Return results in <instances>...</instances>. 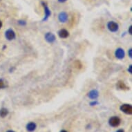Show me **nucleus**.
<instances>
[{"mask_svg":"<svg viewBox=\"0 0 132 132\" xmlns=\"http://www.w3.org/2000/svg\"><path fill=\"white\" fill-rule=\"evenodd\" d=\"M6 87V85L5 84L4 81L2 79H0V89H4Z\"/></svg>","mask_w":132,"mask_h":132,"instance_id":"nucleus-14","label":"nucleus"},{"mask_svg":"<svg viewBox=\"0 0 132 132\" xmlns=\"http://www.w3.org/2000/svg\"><path fill=\"white\" fill-rule=\"evenodd\" d=\"M60 132H68L67 131H66V130H62Z\"/></svg>","mask_w":132,"mask_h":132,"instance_id":"nucleus-23","label":"nucleus"},{"mask_svg":"<svg viewBox=\"0 0 132 132\" xmlns=\"http://www.w3.org/2000/svg\"><path fill=\"white\" fill-rule=\"evenodd\" d=\"M36 127H37V125H36V124H35V122H30L27 124L26 126V130L29 132L34 131L36 129Z\"/></svg>","mask_w":132,"mask_h":132,"instance_id":"nucleus-11","label":"nucleus"},{"mask_svg":"<svg viewBox=\"0 0 132 132\" xmlns=\"http://www.w3.org/2000/svg\"><path fill=\"white\" fill-rule=\"evenodd\" d=\"M42 6H44V13H45V16H44V18L43 19L42 21H46V20H48V18H49V16L51 15V12L50 9H48L47 4L44 2H42Z\"/></svg>","mask_w":132,"mask_h":132,"instance_id":"nucleus-5","label":"nucleus"},{"mask_svg":"<svg viewBox=\"0 0 132 132\" xmlns=\"http://www.w3.org/2000/svg\"><path fill=\"white\" fill-rule=\"evenodd\" d=\"M118 87H119L120 89H127V87L125 85V83L122 81H120L118 83Z\"/></svg>","mask_w":132,"mask_h":132,"instance_id":"nucleus-13","label":"nucleus"},{"mask_svg":"<svg viewBox=\"0 0 132 132\" xmlns=\"http://www.w3.org/2000/svg\"><path fill=\"white\" fill-rule=\"evenodd\" d=\"M66 1H67V0H58L59 2H60V3H64Z\"/></svg>","mask_w":132,"mask_h":132,"instance_id":"nucleus-19","label":"nucleus"},{"mask_svg":"<svg viewBox=\"0 0 132 132\" xmlns=\"http://www.w3.org/2000/svg\"><path fill=\"white\" fill-rule=\"evenodd\" d=\"M131 30H132V26H130V27H129V32L130 35H131V34H132Z\"/></svg>","mask_w":132,"mask_h":132,"instance_id":"nucleus-18","label":"nucleus"},{"mask_svg":"<svg viewBox=\"0 0 132 132\" xmlns=\"http://www.w3.org/2000/svg\"><path fill=\"white\" fill-rule=\"evenodd\" d=\"M2 22L0 21V29L2 28Z\"/></svg>","mask_w":132,"mask_h":132,"instance_id":"nucleus-21","label":"nucleus"},{"mask_svg":"<svg viewBox=\"0 0 132 132\" xmlns=\"http://www.w3.org/2000/svg\"><path fill=\"white\" fill-rule=\"evenodd\" d=\"M115 55L116 57H117L118 59H119V60H122V59H123L125 57V51L122 48H118L116 51V52H115Z\"/></svg>","mask_w":132,"mask_h":132,"instance_id":"nucleus-7","label":"nucleus"},{"mask_svg":"<svg viewBox=\"0 0 132 132\" xmlns=\"http://www.w3.org/2000/svg\"><path fill=\"white\" fill-rule=\"evenodd\" d=\"M120 109L121 111H122V112L126 113V114H128V115L132 114V106L131 104H122L121 106H120Z\"/></svg>","mask_w":132,"mask_h":132,"instance_id":"nucleus-2","label":"nucleus"},{"mask_svg":"<svg viewBox=\"0 0 132 132\" xmlns=\"http://www.w3.org/2000/svg\"><path fill=\"white\" fill-rule=\"evenodd\" d=\"M116 132H125V131H124V129H118Z\"/></svg>","mask_w":132,"mask_h":132,"instance_id":"nucleus-20","label":"nucleus"},{"mask_svg":"<svg viewBox=\"0 0 132 132\" xmlns=\"http://www.w3.org/2000/svg\"><path fill=\"white\" fill-rule=\"evenodd\" d=\"M5 37L8 40L11 41L15 38V32L12 29H8L5 32Z\"/></svg>","mask_w":132,"mask_h":132,"instance_id":"nucleus-4","label":"nucleus"},{"mask_svg":"<svg viewBox=\"0 0 132 132\" xmlns=\"http://www.w3.org/2000/svg\"><path fill=\"white\" fill-rule=\"evenodd\" d=\"M58 35L60 38L64 39V38H67L69 37V31L67 30H66V29H61V30H60L58 31Z\"/></svg>","mask_w":132,"mask_h":132,"instance_id":"nucleus-10","label":"nucleus"},{"mask_svg":"<svg viewBox=\"0 0 132 132\" xmlns=\"http://www.w3.org/2000/svg\"><path fill=\"white\" fill-rule=\"evenodd\" d=\"M9 114V111L6 108H2L0 109V117L5 118Z\"/></svg>","mask_w":132,"mask_h":132,"instance_id":"nucleus-12","label":"nucleus"},{"mask_svg":"<svg viewBox=\"0 0 132 132\" xmlns=\"http://www.w3.org/2000/svg\"><path fill=\"white\" fill-rule=\"evenodd\" d=\"M107 28L109 30H110L111 32H117L118 30V28H119V26H118V24L116 23V22H109L107 24Z\"/></svg>","mask_w":132,"mask_h":132,"instance_id":"nucleus-3","label":"nucleus"},{"mask_svg":"<svg viewBox=\"0 0 132 132\" xmlns=\"http://www.w3.org/2000/svg\"><path fill=\"white\" fill-rule=\"evenodd\" d=\"M120 122H121V120L120 119V118H118V116H113L109 120V124L112 127H118L120 124Z\"/></svg>","mask_w":132,"mask_h":132,"instance_id":"nucleus-1","label":"nucleus"},{"mask_svg":"<svg viewBox=\"0 0 132 132\" xmlns=\"http://www.w3.org/2000/svg\"><path fill=\"white\" fill-rule=\"evenodd\" d=\"M45 39L48 43H53L56 40V37L51 32H47L45 35Z\"/></svg>","mask_w":132,"mask_h":132,"instance_id":"nucleus-6","label":"nucleus"},{"mask_svg":"<svg viewBox=\"0 0 132 132\" xmlns=\"http://www.w3.org/2000/svg\"><path fill=\"white\" fill-rule=\"evenodd\" d=\"M98 104V102H97V101H93V102H91V103H90V105L91 106H95V105H96V104Z\"/></svg>","mask_w":132,"mask_h":132,"instance_id":"nucleus-15","label":"nucleus"},{"mask_svg":"<svg viewBox=\"0 0 132 132\" xmlns=\"http://www.w3.org/2000/svg\"><path fill=\"white\" fill-rule=\"evenodd\" d=\"M6 132H15V131H13V130H9V131H7Z\"/></svg>","mask_w":132,"mask_h":132,"instance_id":"nucleus-22","label":"nucleus"},{"mask_svg":"<svg viewBox=\"0 0 132 132\" xmlns=\"http://www.w3.org/2000/svg\"><path fill=\"white\" fill-rule=\"evenodd\" d=\"M128 71L130 73H132V66L131 65H130L129 68L128 69Z\"/></svg>","mask_w":132,"mask_h":132,"instance_id":"nucleus-17","label":"nucleus"},{"mask_svg":"<svg viewBox=\"0 0 132 132\" xmlns=\"http://www.w3.org/2000/svg\"><path fill=\"white\" fill-rule=\"evenodd\" d=\"M99 96V93L98 91L96 90V89H93V90H91V91H89L88 93V97L89 98H91L92 100H95L97 99V97Z\"/></svg>","mask_w":132,"mask_h":132,"instance_id":"nucleus-8","label":"nucleus"},{"mask_svg":"<svg viewBox=\"0 0 132 132\" xmlns=\"http://www.w3.org/2000/svg\"><path fill=\"white\" fill-rule=\"evenodd\" d=\"M132 49L131 48H130L129 50V51H128V54H129V57H131V58L132 57Z\"/></svg>","mask_w":132,"mask_h":132,"instance_id":"nucleus-16","label":"nucleus"},{"mask_svg":"<svg viewBox=\"0 0 132 132\" xmlns=\"http://www.w3.org/2000/svg\"><path fill=\"white\" fill-rule=\"evenodd\" d=\"M58 20L60 22L64 23L67 21L68 20V15L67 13L65 12H62L59 14L58 15Z\"/></svg>","mask_w":132,"mask_h":132,"instance_id":"nucleus-9","label":"nucleus"}]
</instances>
